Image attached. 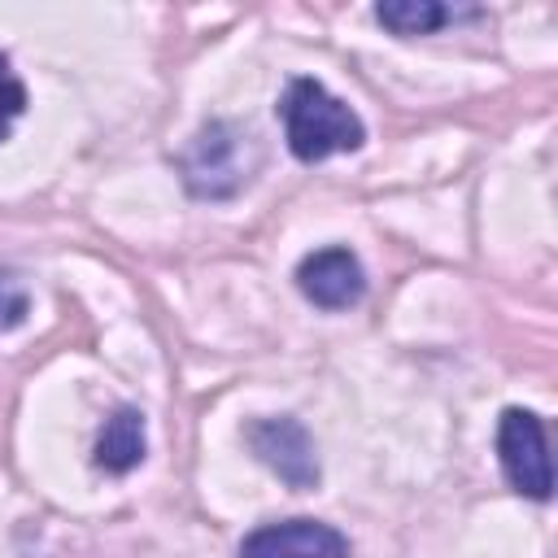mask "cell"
Instances as JSON below:
<instances>
[{
	"label": "cell",
	"mask_w": 558,
	"mask_h": 558,
	"mask_svg": "<svg viewBox=\"0 0 558 558\" xmlns=\"http://www.w3.org/2000/svg\"><path fill=\"white\" fill-rule=\"evenodd\" d=\"M26 113V87H22V78L13 74V65H9V57L0 52V144L9 140V131H13V122Z\"/></svg>",
	"instance_id": "9"
},
{
	"label": "cell",
	"mask_w": 558,
	"mask_h": 558,
	"mask_svg": "<svg viewBox=\"0 0 558 558\" xmlns=\"http://www.w3.org/2000/svg\"><path fill=\"white\" fill-rule=\"evenodd\" d=\"M26 318V288L13 275H0V331Z\"/></svg>",
	"instance_id": "10"
},
{
	"label": "cell",
	"mask_w": 558,
	"mask_h": 558,
	"mask_svg": "<svg viewBox=\"0 0 558 558\" xmlns=\"http://www.w3.org/2000/svg\"><path fill=\"white\" fill-rule=\"evenodd\" d=\"M296 288H301V296L314 301L318 310H349V305H357L362 292H366V270H362V262H357L353 248L331 244V248H318V253L301 257V266H296Z\"/></svg>",
	"instance_id": "5"
},
{
	"label": "cell",
	"mask_w": 558,
	"mask_h": 558,
	"mask_svg": "<svg viewBox=\"0 0 558 558\" xmlns=\"http://www.w3.org/2000/svg\"><path fill=\"white\" fill-rule=\"evenodd\" d=\"M144 449H148V440H144V414L131 410V405H122V410H113L105 418V427L96 436V466H105L109 475H126V471H135L144 462Z\"/></svg>",
	"instance_id": "7"
},
{
	"label": "cell",
	"mask_w": 558,
	"mask_h": 558,
	"mask_svg": "<svg viewBox=\"0 0 558 558\" xmlns=\"http://www.w3.org/2000/svg\"><path fill=\"white\" fill-rule=\"evenodd\" d=\"M375 17L392 35H432L436 26H445L453 17V9H445L436 0H384V4H375Z\"/></svg>",
	"instance_id": "8"
},
{
	"label": "cell",
	"mask_w": 558,
	"mask_h": 558,
	"mask_svg": "<svg viewBox=\"0 0 558 558\" xmlns=\"http://www.w3.org/2000/svg\"><path fill=\"white\" fill-rule=\"evenodd\" d=\"M279 118H283V140H288L292 157H301V161L353 153L366 140L362 118L340 96H331L318 78H292L279 100Z\"/></svg>",
	"instance_id": "1"
},
{
	"label": "cell",
	"mask_w": 558,
	"mask_h": 558,
	"mask_svg": "<svg viewBox=\"0 0 558 558\" xmlns=\"http://www.w3.org/2000/svg\"><path fill=\"white\" fill-rule=\"evenodd\" d=\"M257 161H262L257 140L235 122H205L196 131V140L183 148V157H179L187 192L192 196H209V201L240 192L253 179Z\"/></svg>",
	"instance_id": "2"
},
{
	"label": "cell",
	"mask_w": 558,
	"mask_h": 558,
	"mask_svg": "<svg viewBox=\"0 0 558 558\" xmlns=\"http://www.w3.org/2000/svg\"><path fill=\"white\" fill-rule=\"evenodd\" d=\"M240 558H349V541L318 519H283L244 536Z\"/></svg>",
	"instance_id": "6"
},
{
	"label": "cell",
	"mask_w": 558,
	"mask_h": 558,
	"mask_svg": "<svg viewBox=\"0 0 558 558\" xmlns=\"http://www.w3.org/2000/svg\"><path fill=\"white\" fill-rule=\"evenodd\" d=\"M244 440L253 445V453L288 484V488H314L318 484V453L310 432L296 418H257L248 423Z\"/></svg>",
	"instance_id": "4"
},
{
	"label": "cell",
	"mask_w": 558,
	"mask_h": 558,
	"mask_svg": "<svg viewBox=\"0 0 558 558\" xmlns=\"http://www.w3.org/2000/svg\"><path fill=\"white\" fill-rule=\"evenodd\" d=\"M497 458L514 493L532 501H549L554 493V471H549V445H545V423L532 410H506L497 423Z\"/></svg>",
	"instance_id": "3"
}]
</instances>
